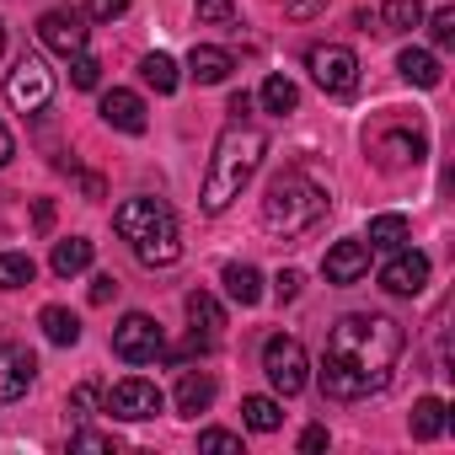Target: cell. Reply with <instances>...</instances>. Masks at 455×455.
<instances>
[{"mask_svg":"<svg viewBox=\"0 0 455 455\" xmlns=\"http://www.w3.org/2000/svg\"><path fill=\"white\" fill-rule=\"evenodd\" d=\"M113 295H118V279H113V274H97V279H92V306H108Z\"/></svg>","mask_w":455,"mask_h":455,"instance_id":"39","label":"cell"},{"mask_svg":"<svg viewBox=\"0 0 455 455\" xmlns=\"http://www.w3.org/2000/svg\"><path fill=\"white\" fill-rule=\"evenodd\" d=\"M81 193H86V198H102L108 188H102V177H97V172H81Z\"/></svg>","mask_w":455,"mask_h":455,"instance_id":"42","label":"cell"},{"mask_svg":"<svg viewBox=\"0 0 455 455\" xmlns=\"http://www.w3.org/2000/svg\"><path fill=\"white\" fill-rule=\"evenodd\" d=\"M140 76H145V86H156V97H172L177 81H182L172 54H145V60H140Z\"/></svg>","mask_w":455,"mask_h":455,"instance_id":"25","label":"cell"},{"mask_svg":"<svg viewBox=\"0 0 455 455\" xmlns=\"http://www.w3.org/2000/svg\"><path fill=\"white\" fill-rule=\"evenodd\" d=\"M423 284H428V258L423 252H391V263L380 268V290L386 295H402V300H412V295H423Z\"/></svg>","mask_w":455,"mask_h":455,"instance_id":"12","label":"cell"},{"mask_svg":"<svg viewBox=\"0 0 455 455\" xmlns=\"http://www.w3.org/2000/svg\"><path fill=\"white\" fill-rule=\"evenodd\" d=\"M402 327L391 316H370L354 311L327 332V354H322V391L332 402H364L375 391L391 386V370L402 359Z\"/></svg>","mask_w":455,"mask_h":455,"instance_id":"1","label":"cell"},{"mask_svg":"<svg viewBox=\"0 0 455 455\" xmlns=\"http://www.w3.org/2000/svg\"><path fill=\"white\" fill-rule=\"evenodd\" d=\"M6 102H12L17 113H44V108L54 102V70H49L38 54H22V60L12 65V76H6Z\"/></svg>","mask_w":455,"mask_h":455,"instance_id":"7","label":"cell"},{"mask_svg":"<svg viewBox=\"0 0 455 455\" xmlns=\"http://www.w3.org/2000/svg\"><path fill=\"white\" fill-rule=\"evenodd\" d=\"M33 225H38V231H54V204H49V198L33 204Z\"/></svg>","mask_w":455,"mask_h":455,"instance_id":"41","label":"cell"},{"mask_svg":"<svg viewBox=\"0 0 455 455\" xmlns=\"http://www.w3.org/2000/svg\"><path fill=\"white\" fill-rule=\"evenodd\" d=\"M423 28H428L434 49H450V44H455V6H439L434 17H423Z\"/></svg>","mask_w":455,"mask_h":455,"instance_id":"31","label":"cell"},{"mask_svg":"<svg viewBox=\"0 0 455 455\" xmlns=\"http://www.w3.org/2000/svg\"><path fill=\"white\" fill-rule=\"evenodd\" d=\"M172 402H177V412H182V418H198V412H209V407H214V375H204V370H188V375L177 380Z\"/></svg>","mask_w":455,"mask_h":455,"instance_id":"16","label":"cell"},{"mask_svg":"<svg viewBox=\"0 0 455 455\" xmlns=\"http://www.w3.org/2000/svg\"><path fill=\"white\" fill-rule=\"evenodd\" d=\"M231 70H236V60L225 54V49H214V44H193V54H188V76H193L198 86H220Z\"/></svg>","mask_w":455,"mask_h":455,"instance_id":"17","label":"cell"},{"mask_svg":"<svg viewBox=\"0 0 455 455\" xmlns=\"http://www.w3.org/2000/svg\"><path fill=\"white\" fill-rule=\"evenodd\" d=\"M0 54H6V28H0Z\"/></svg>","mask_w":455,"mask_h":455,"instance_id":"46","label":"cell"},{"mask_svg":"<svg viewBox=\"0 0 455 455\" xmlns=\"http://www.w3.org/2000/svg\"><path fill=\"white\" fill-rule=\"evenodd\" d=\"M327 214V188L311 182L306 172H279L263 193V225L274 236H300Z\"/></svg>","mask_w":455,"mask_h":455,"instance_id":"4","label":"cell"},{"mask_svg":"<svg viewBox=\"0 0 455 455\" xmlns=\"http://www.w3.org/2000/svg\"><path fill=\"white\" fill-rule=\"evenodd\" d=\"M33 375H38V359H33V348H22V343H0V402H17V396H28Z\"/></svg>","mask_w":455,"mask_h":455,"instance_id":"13","label":"cell"},{"mask_svg":"<svg viewBox=\"0 0 455 455\" xmlns=\"http://www.w3.org/2000/svg\"><path fill=\"white\" fill-rule=\"evenodd\" d=\"M70 86L97 92V86H102V60H97V54H76V60H70Z\"/></svg>","mask_w":455,"mask_h":455,"instance_id":"30","label":"cell"},{"mask_svg":"<svg viewBox=\"0 0 455 455\" xmlns=\"http://www.w3.org/2000/svg\"><path fill=\"white\" fill-rule=\"evenodd\" d=\"M263 156H268V134H263L258 124H247V118H231V124L220 129V140H214L198 209H204V214H225V209L242 198V188L258 177Z\"/></svg>","mask_w":455,"mask_h":455,"instance_id":"2","label":"cell"},{"mask_svg":"<svg viewBox=\"0 0 455 455\" xmlns=\"http://www.w3.org/2000/svg\"><path fill=\"white\" fill-rule=\"evenodd\" d=\"M102 402H108V412H113V418H124V423H145V418H156V412L166 407L161 386H156V380H140V375L118 380Z\"/></svg>","mask_w":455,"mask_h":455,"instance_id":"10","label":"cell"},{"mask_svg":"<svg viewBox=\"0 0 455 455\" xmlns=\"http://www.w3.org/2000/svg\"><path fill=\"white\" fill-rule=\"evenodd\" d=\"M354 22H359V28H364V33H380V12H359V17H354Z\"/></svg>","mask_w":455,"mask_h":455,"instance_id":"44","label":"cell"},{"mask_svg":"<svg viewBox=\"0 0 455 455\" xmlns=\"http://www.w3.org/2000/svg\"><path fill=\"white\" fill-rule=\"evenodd\" d=\"M444 423H450V407H444L439 396H423V402H412V418H407L412 439H439V434H444Z\"/></svg>","mask_w":455,"mask_h":455,"instance_id":"22","label":"cell"},{"mask_svg":"<svg viewBox=\"0 0 455 455\" xmlns=\"http://www.w3.org/2000/svg\"><path fill=\"white\" fill-rule=\"evenodd\" d=\"M396 76H402L407 86H423V92H434V86L444 81V70H439V60H434L428 49H402V54H396Z\"/></svg>","mask_w":455,"mask_h":455,"instance_id":"18","label":"cell"},{"mask_svg":"<svg viewBox=\"0 0 455 455\" xmlns=\"http://www.w3.org/2000/svg\"><path fill=\"white\" fill-rule=\"evenodd\" d=\"M113 231L134 247V258L145 268H172L182 258V236H177V214L161 198H124L113 209Z\"/></svg>","mask_w":455,"mask_h":455,"instance_id":"3","label":"cell"},{"mask_svg":"<svg viewBox=\"0 0 455 455\" xmlns=\"http://www.w3.org/2000/svg\"><path fill=\"white\" fill-rule=\"evenodd\" d=\"M306 370H311V359H306V343H300V338L274 332V338L263 343V375H268V386H274L279 396L306 391V380H311Z\"/></svg>","mask_w":455,"mask_h":455,"instance_id":"5","label":"cell"},{"mask_svg":"<svg viewBox=\"0 0 455 455\" xmlns=\"http://www.w3.org/2000/svg\"><path fill=\"white\" fill-rule=\"evenodd\" d=\"M300 450H306V455H316V450H327V428H322V423H311V428L300 434Z\"/></svg>","mask_w":455,"mask_h":455,"instance_id":"40","label":"cell"},{"mask_svg":"<svg viewBox=\"0 0 455 455\" xmlns=\"http://www.w3.org/2000/svg\"><path fill=\"white\" fill-rule=\"evenodd\" d=\"M370 156H375L380 172H407V166H418V161L428 156V140H423L418 129L391 124V129H380V134L370 140Z\"/></svg>","mask_w":455,"mask_h":455,"instance_id":"9","label":"cell"},{"mask_svg":"<svg viewBox=\"0 0 455 455\" xmlns=\"http://www.w3.org/2000/svg\"><path fill=\"white\" fill-rule=\"evenodd\" d=\"M113 354H118L124 364H156V359L166 354V332H161V322L145 316V311H129V316L113 327Z\"/></svg>","mask_w":455,"mask_h":455,"instance_id":"8","label":"cell"},{"mask_svg":"<svg viewBox=\"0 0 455 455\" xmlns=\"http://www.w3.org/2000/svg\"><path fill=\"white\" fill-rule=\"evenodd\" d=\"M38 38H44V49L76 60V54H86V17L81 12H44L38 17Z\"/></svg>","mask_w":455,"mask_h":455,"instance_id":"11","label":"cell"},{"mask_svg":"<svg viewBox=\"0 0 455 455\" xmlns=\"http://www.w3.org/2000/svg\"><path fill=\"white\" fill-rule=\"evenodd\" d=\"M364 242H370V252H402L407 247V220L402 214H375Z\"/></svg>","mask_w":455,"mask_h":455,"instance_id":"24","label":"cell"},{"mask_svg":"<svg viewBox=\"0 0 455 455\" xmlns=\"http://www.w3.org/2000/svg\"><path fill=\"white\" fill-rule=\"evenodd\" d=\"M102 124L118 129V134H145V129H150V113H145V102H140L134 92L113 86V92L102 97Z\"/></svg>","mask_w":455,"mask_h":455,"instance_id":"15","label":"cell"},{"mask_svg":"<svg viewBox=\"0 0 455 455\" xmlns=\"http://www.w3.org/2000/svg\"><path fill=\"white\" fill-rule=\"evenodd\" d=\"M38 279V263L28 252H0V290H28Z\"/></svg>","mask_w":455,"mask_h":455,"instance_id":"28","label":"cell"},{"mask_svg":"<svg viewBox=\"0 0 455 455\" xmlns=\"http://www.w3.org/2000/svg\"><path fill=\"white\" fill-rule=\"evenodd\" d=\"M225 295H231L236 306H258L263 300V274L252 263H231L225 268Z\"/></svg>","mask_w":455,"mask_h":455,"instance_id":"23","label":"cell"},{"mask_svg":"<svg viewBox=\"0 0 455 455\" xmlns=\"http://www.w3.org/2000/svg\"><path fill=\"white\" fill-rule=\"evenodd\" d=\"M198 450H209V455H242V434L204 428V434H198Z\"/></svg>","mask_w":455,"mask_h":455,"instance_id":"32","label":"cell"},{"mask_svg":"<svg viewBox=\"0 0 455 455\" xmlns=\"http://www.w3.org/2000/svg\"><path fill=\"white\" fill-rule=\"evenodd\" d=\"M231 113H236V118H247V113H252V97H247V92H236V97H231Z\"/></svg>","mask_w":455,"mask_h":455,"instance_id":"45","label":"cell"},{"mask_svg":"<svg viewBox=\"0 0 455 455\" xmlns=\"http://www.w3.org/2000/svg\"><path fill=\"white\" fill-rule=\"evenodd\" d=\"M236 17V0H198V22H231Z\"/></svg>","mask_w":455,"mask_h":455,"instance_id":"35","label":"cell"},{"mask_svg":"<svg viewBox=\"0 0 455 455\" xmlns=\"http://www.w3.org/2000/svg\"><path fill=\"white\" fill-rule=\"evenodd\" d=\"M316 12H327V0H284V17H295V22H306Z\"/></svg>","mask_w":455,"mask_h":455,"instance_id":"37","label":"cell"},{"mask_svg":"<svg viewBox=\"0 0 455 455\" xmlns=\"http://www.w3.org/2000/svg\"><path fill=\"white\" fill-rule=\"evenodd\" d=\"M322 274H327V284H359L370 274V247L364 242H332L322 258Z\"/></svg>","mask_w":455,"mask_h":455,"instance_id":"14","label":"cell"},{"mask_svg":"<svg viewBox=\"0 0 455 455\" xmlns=\"http://www.w3.org/2000/svg\"><path fill=\"white\" fill-rule=\"evenodd\" d=\"M92 258H97V247H92L86 236H65V242H54L49 268H54L60 279H76V274H86V268H92Z\"/></svg>","mask_w":455,"mask_h":455,"instance_id":"19","label":"cell"},{"mask_svg":"<svg viewBox=\"0 0 455 455\" xmlns=\"http://www.w3.org/2000/svg\"><path fill=\"white\" fill-rule=\"evenodd\" d=\"M182 306H188V322H193V332H204V338H220V327H225V306H220L209 290H193Z\"/></svg>","mask_w":455,"mask_h":455,"instance_id":"21","label":"cell"},{"mask_svg":"<svg viewBox=\"0 0 455 455\" xmlns=\"http://www.w3.org/2000/svg\"><path fill=\"white\" fill-rule=\"evenodd\" d=\"M274 295H279V300H295V295H300V274H295V268H279Z\"/></svg>","mask_w":455,"mask_h":455,"instance_id":"38","label":"cell"},{"mask_svg":"<svg viewBox=\"0 0 455 455\" xmlns=\"http://www.w3.org/2000/svg\"><path fill=\"white\" fill-rule=\"evenodd\" d=\"M242 423H247L252 434H274V428L284 423V407H279L274 396H247V402H242Z\"/></svg>","mask_w":455,"mask_h":455,"instance_id":"26","label":"cell"},{"mask_svg":"<svg viewBox=\"0 0 455 455\" xmlns=\"http://www.w3.org/2000/svg\"><path fill=\"white\" fill-rule=\"evenodd\" d=\"M70 450H118L113 434H97V428H76L70 434Z\"/></svg>","mask_w":455,"mask_h":455,"instance_id":"34","label":"cell"},{"mask_svg":"<svg viewBox=\"0 0 455 455\" xmlns=\"http://www.w3.org/2000/svg\"><path fill=\"white\" fill-rule=\"evenodd\" d=\"M423 0H386V12H380V33H412V28H423Z\"/></svg>","mask_w":455,"mask_h":455,"instance_id":"27","label":"cell"},{"mask_svg":"<svg viewBox=\"0 0 455 455\" xmlns=\"http://www.w3.org/2000/svg\"><path fill=\"white\" fill-rule=\"evenodd\" d=\"M263 108L279 113V118L295 113V108H300V86H295L290 76H268V81H263Z\"/></svg>","mask_w":455,"mask_h":455,"instance_id":"29","label":"cell"},{"mask_svg":"<svg viewBox=\"0 0 455 455\" xmlns=\"http://www.w3.org/2000/svg\"><path fill=\"white\" fill-rule=\"evenodd\" d=\"M124 12H129V0H86L81 17H86V22H118Z\"/></svg>","mask_w":455,"mask_h":455,"instance_id":"33","label":"cell"},{"mask_svg":"<svg viewBox=\"0 0 455 455\" xmlns=\"http://www.w3.org/2000/svg\"><path fill=\"white\" fill-rule=\"evenodd\" d=\"M97 402H102V391H97V386H76V391H70V412H76V418L97 412Z\"/></svg>","mask_w":455,"mask_h":455,"instance_id":"36","label":"cell"},{"mask_svg":"<svg viewBox=\"0 0 455 455\" xmlns=\"http://www.w3.org/2000/svg\"><path fill=\"white\" fill-rule=\"evenodd\" d=\"M38 327H44V338H49L54 348H76V343H81V316L65 311V306H44V311H38Z\"/></svg>","mask_w":455,"mask_h":455,"instance_id":"20","label":"cell"},{"mask_svg":"<svg viewBox=\"0 0 455 455\" xmlns=\"http://www.w3.org/2000/svg\"><path fill=\"white\" fill-rule=\"evenodd\" d=\"M306 70L327 97H354V86H359V54L343 44H316L306 54Z\"/></svg>","mask_w":455,"mask_h":455,"instance_id":"6","label":"cell"},{"mask_svg":"<svg viewBox=\"0 0 455 455\" xmlns=\"http://www.w3.org/2000/svg\"><path fill=\"white\" fill-rule=\"evenodd\" d=\"M12 156H17V140H12V129H6V124H0V166H6Z\"/></svg>","mask_w":455,"mask_h":455,"instance_id":"43","label":"cell"}]
</instances>
